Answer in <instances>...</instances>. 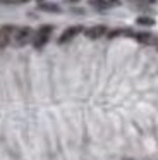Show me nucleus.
I'll use <instances>...</instances> for the list:
<instances>
[{"label": "nucleus", "instance_id": "8", "mask_svg": "<svg viewBox=\"0 0 158 160\" xmlns=\"http://www.w3.org/2000/svg\"><path fill=\"white\" fill-rule=\"evenodd\" d=\"M137 24L141 26H153L155 24V19L153 18H146V16H143V18H137Z\"/></svg>", "mask_w": 158, "mask_h": 160}, {"label": "nucleus", "instance_id": "10", "mask_svg": "<svg viewBox=\"0 0 158 160\" xmlns=\"http://www.w3.org/2000/svg\"><path fill=\"white\" fill-rule=\"evenodd\" d=\"M89 4H91L93 7H96V9H105V5H103L100 0H89Z\"/></svg>", "mask_w": 158, "mask_h": 160}, {"label": "nucleus", "instance_id": "2", "mask_svg": "<svg viewBox=\"0 0 158 160\" xmlns=\"http://www.w3.org/2000/svg\"><path fill=\"white\" fill-rule=\"evenodd\" d=\"M12 40L17 43L19 47H22V45H26L27 42H31L33 40V29L31 28H19V29H16L14 31V35H12Z\"/></svg>", "mask_w": 158, "mask_h": 160}, {"label": "nucleus", "instance_id": "12", "mask_svg": "<svg viewBox=\"0 0 158 160\" xmlns=\"http://www.w3.org/2000/svg\"><path fill=\"white\" fill-rule=\"evenodd\" d=\"M0 4H14V0H0Z\"/></svg>", "mask_w": 158, "mask_h": 160}, {"label": "nucleus", "instance_id": "11", "mask_svg": "<svg viewBox=\"0 0 158 160\" xmlns=\"http://www.w3.org/2000/svg\"><path fill=\"white\" fill-rule=\"evenodd\" d=\"M26 2H29V0H14V4H26Z\"/></svg>", "mask_w": 158, "mask_h": 160}, {"label": "nucleus", "instance_id": "4", "mask_svg": "<svg viewBox=\"0 0 158 160\" xmlns=\"http://www.w3.org/2000/svg\"><path fill=\"white\" fill-rule=\"evenodd\" d=\"M12 35H14L12 26H3V28H0V48L9 45V42L12 40Z\"/></svg>", "mask_w": 158, "mask_h": 160}, {"label": "nucleus", "instance_id": "7", "mask_svg": "<svg viewBox=\"0 0 158 160\" xmlns=\"http://www.w3.org/2000/svg\"><path fill=\"white\" fill-rule=\"evenodd\" d=\"M137 42L141 43H146V45H151V43H156V38H155L153 35H150V33H139V35H136Z\"/></svg>", "mask_w": 158, "mask_h": 160}, {"label": "nucleus", "instance_id": "13", "mask_svg": "<svg viewBox=\"0 0 158 160\" xmlns=\"http://www.w3.org/2000/svg\"><path fill=\"white\" fill-rule=\"evenodd\" d=\"M69 2H79V0H69Z\"/></svg>", "mask_w": 158, "mask_h": 160}, {"label": "nucleus", "instance_id": "1", "mask_svg": "<svg viewBox=\"0 0 158 160\" xmlns=\"http://www.w3.org/2000/svg\"><path fill=\"white\" fill-rule=\"evenodd\" d=\"M52 31H53V26H41V28L33 35V40H31V42H33V45L36 47V48L45 47V45H47V42L50 40Z\"/></svg>", "mask_w": 158, "mask_h": 160}, {"label": "nucleus", "instance_id": "5", "mask_svg": "<svg viewBox=\"0 0 158 160\" xmlns=\"http://www.w3.org/2000/svg\"><path fill=\"white\" fill-rule=\"evenodd\" d=\"M105 33H106V26L98 24V26H93V28L86 29V31H84V35L88 36L89 40H96V38H100V36H103Z\"/></svg>", "mask_w": 158, "mask_h": 160}, {"label": "nucleus", "instance_id": "6", "mask_svg": "<svg viewBox=\"0 0 158 160\" xmlns=\"http://www.w3.org/2000/svg\"><path fill=\"white\" fill-rule=\"evenodd\" d=\"M36 5L40 11H45V12H60L62 11L57 4H52V2H47V0H38Z\"/></svg>", "mask_w": 158, "mask_h": 160}, {"label": "nucleus", "instance_id": "9", "mask_svg": "<svg viewBox=\"0 0 158 160\" xmlns=\"http://www.w3.org/2000/svg\"><path fill=\"white\" fill-rule=\"evenodd\" d=\"M100 2L105 5V9H108V7H117V5H120L119 0H100Z\"/></svg>", "mask_w": 158, "mask_h": 160}, {"label": "nucleus", "instance_id": "3", "mask_svg": "<svg viewBox=\"0 0 158 160\" xmlns=\"http://www.w3.org/2000/svg\"><path fill=\"white\" fill-rule=\"evenodd\" d=\"M81 31H82V26H71V28H67V29H65V31L60 35L58 43H60V45H64V43L71 42V40L74 38V36H77Z\"/></svg>", "mask_w": 158, "mask_h": 160}]
</instances>
